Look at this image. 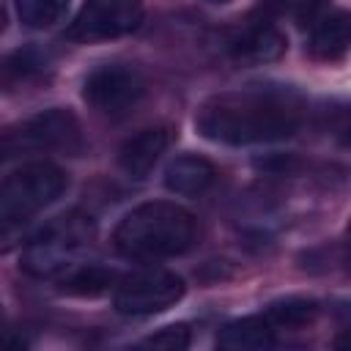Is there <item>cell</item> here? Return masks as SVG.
<instances>
[{"label":"cell","mask_w":351,"mask_h":351,"mask_svg":"<svg viewBox=\"0 0 351 351\" xmlns=\"http://www.w3.org/2000/svg\"><path fill=\"white\" fill-rule=\"evenodd\" d=\"M304 115L296 90L280 85H250L206 99L195 126L206 140L225 145L274 143L291 137Z\"/></svg>","instance_id":"obj_1"},{"label":"cell","mask_w":351,"mask_h":351,"mask_svg":"<svg viewBox=\"0 0 351 351\" xmlns=\"http://www.w3.org/2000/svg\"><path fill=\"white\" fill-rule=\"evenodd\" d=\"M195 217L167 200H151L132 208L115 228L112 241L123 258L132 261H162L186 252L195 244Z\"/></svg>","instance_id":"obj_2"},{"label":"cell","mask_w":351,"mask_h":351,"mask_svg":"<svg viewBox=\"0 0 351 351\" xmlns=\"http://www.w3.org/2000/svg\"><path fill=\"white\" fill-rule=\"evenodd\" d=\"M93 241V222L82 214H66L41 228L25 247L22 266L36 277H55L77 266V258Z\"/></svg>","instance_id":"obj_3"},{"label":"cell","mask_w":351,"mask_h":351,"mask_svg":"<svg viewBox=\"0 0 351 351\" xmlns=\"http://www.w3.org/2000/svg\"><path fill=\"white\" fill-rule=\"evenodd\" d=\"M69 186V176L52 162H27L11 170L0 186V222L19 225L55 203Z\"/></svg>","instance_id":"obj_4"},{"label":"cell","mask_w":351,"mask_h":351,"mask_svg":"<svg viewBox=\"0 0 351 351\" xmlns=\"http://www.w3.org/2000/svg\"><path fill=\"white\" fill-rule=\"evenodd\" d=\"M82 148V132L77 118L69 110H47L38 112L19 126L8 129L3 137V151L5 156L14 154H44V151H63V154H77Z\"/></svg>","instance_id":"obj_5"},{"label":"cell","mask_w":351,"mask_h":351,"mask_svg":"<svg viewBox=\"0 0 351 351\" xmlns=\"http://www.w3.org/2000/svg\"><path fill=\"white\" fill-rule=\"evenodd\" d=\"M143 93H145V80L129 63H101L85 77L82 85L85 101L107 118L126 115L143 99Z\"/></svg>","instance_id":"obj_6"},{"label":"cell","mask_w":351,"mask_h":351,"mask_svg":"<svg viewBox=\"0 0 351 351\" xmlns=\"http://www.w3.org/2000/svg\"><path fill=\"white\" fill-rule=\"evenodd\" d=\"M184 296V280L165 269L137 271L118 282L115 310L123 315H154L173 307Z\"/></svg>","instance_id":"obj_7"},{"label":"cell","mask_w":351,"mask_h":351,"mask_svg":"<svg viewBox=\"0 0 351 351\" xmlns=\"http://www.w3.org/2000/svg\"><path fill=\"white\" fill-rule=\"evenodd\" d=\"M140 19V0H85L69 27V36L77 41H107L132 33Z\"/></svg>","instance_id":"obj_8"},{"label":"cell","mask_w":351,"mask_h":351,"mask_svg":"<svg viewBox=\"0 0 351 351\" xmlns=\"http://www.w3.org/2000/svg\"><path fill=\"white\" fill-rule=\"evenodd\" d=\"M167 143H170V134H167V129H162V126H151V129L137 132V134L129 137V140L121 145V151H118V165H121V170H123L129 178H145V176L154 170V165L159 162V156L165 154Z\"/></svg>","instance_id":"obj_9"},{"label":"cell","mask_w":351,"mask_h":351,"mask_svg":"<svg viewBox=\"0 0 351 351\" xmlns=\"http://www.w3.org/2000/svg\"><path fill=\"white\" fill-rule=\"evenodd\" d=\"M217 178V170L208 159L197 156V154H184L176 156L167 167H165V186L173 195L181 197H197L203 195Z\"/></svg>","instance_id":"obj_10"},{"label":"cell","mask_w":351,"mask_h":351,"mask_svg":"<svg viewBox=\"0 0 351 351\" xmlns=\"http://www.w3.org/2000/svg\"><path fill=\"white\" fill-rule=\"evenodd\" d=\"M217 346L228 351H261L274 346V326L266 315H247L230 321L217 335Z\"/></svg>","instance_id":"obj_11"},{"label":"cell","mask_w":351,"mask_h":351,"mask_svg":"<svg viewBox=\"0 0 351 351\" xmlns=\"http://www.w3.org/2000/svg\"><path fill=\"white\" fill-rule=\"evenodd\" d=\"M351 47V14L332 11L321 16L310 36V52L321 60H335Z\"/></svg>","instance_id":"obj_12"},{"label":"cell","mask_w":351,"mask_h":351,"mask_svg":"<svg viewBox=\"0 0 351 351\" xmlns=\"http://www.w3.org/2000/svg\"><path fill=\"white\" fill-rule=\"evenodd\" d=\"M285 52V38L271 25H255L233 41V58L241 63H269Z\"/></svg>","instance_id":"obj_13"},{"label":"cell","mask_w":351,"mask_h":351,"mask_svg":"<svg viewBox=\"0 0 351 351\" xmlns=\"http://www.w3.org/2000/svg\"><path fill=\"white\" fill-rule=\"evenodd\" d=\"M71 0H14L19 19L27 27H49L63 19Z\"/></svg>","instance_id":"obj_14"},{"label":"cell","mask_w":351,"mask_h":351,"mask_svg":"<svg viewBox=\"0 0 351 351\" xmlns=\"http://www.w3.org/2000/svg\"><path fill=\"white\" fill-rule=\"evenodd\" d=\"M315 315V304L304 302V299H285L269 307L266 318L271 321V326H304L307 321H313Z\"/></svg>","instance_id":"obj_15"},{"label":"cell","mask_w":351,"mask_h":351,"mask_svg":"<svg viewBox=\"0 0 351 351\" xmlns=\"http://www.w3.org/2000/svg\"><path fill=\"white\" fill-rule=\"evenodd\" d=\"M112 271H104L99 266H80L71 271V277L66 280L69 291H77V293H101L110 282H112Z\"/></svg>","instance_id":"obj_16"},{"label":"cell","mask_w":351,"mask_h":351,"mask_svg":"<svg viewBox=\"0 0 351 351\" xmlns=\"http://www.w3.org/2000/svg\"><path fill=\"white\" fill-rule=\"evenodd\" d=\"M143 346L148 348H162V351H181L189 346V329L184 324H176V326H165L159 332H154Z\"/></svg>","instance_id":"obj_17"},{"label":"cell","mask_w":351,"mask_h":351,"mask_svg":"<svg viewBox=\"0 0 351 351\" xmlns=\"http://www.w3.org/2000/svg\"><path fill=\"white\" fill-rule=\"evenodd\" d=\"M332 134L343 145H351V104L348 107H337L332 112Z\"/></svg>","instance_id":"obj_18"},{"label":"cell","mask_w":351,"mask_h":351,"mask_svg":"<svg viewBox=\"0 0 351 351\" xmlns=\"http://www.w3.org/2000/svg\"><path fill=\"white\" fill-rule=\"evenodd\" d=\"M346 244H348V261H351V228H348V241Z\"/></svg>","instance_id":"obj_19"},{"label":"cell","mask_w":351,"mask_h":351,"mask_svg":"<svg viewBox=\"0 0 351 351\" xmlns=\"http://www.w3.org/2000/svg\"><path fill=\"white\" fill-rule=\"evenodd\" d=\"M208 3H228V0H208Z\"/></svg>","instance_id":"obj_20"}]
</instances>
